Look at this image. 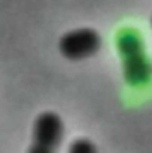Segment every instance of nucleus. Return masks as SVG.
Instances as JSON below:
<instances>
[{
	"instance_id": "1",
	"label": "nucleus",
	"mask_w": 152,
	"mask_h": 153,
	"mask_svg": "<svg viewBox=\"0 0 152 153\" xmlns=\"http://www.w3.org/2000/svg\"><path fill=\"white\" fill-rule=\"evenodd\" d=\"M116 47L123 61L124 77L131 87H143L150 83L151 64L145 53L142 35L135 28H123L116 36Z\"/></svg>"
},
{
	"instance_id": "2",
	"label": "nucleus",
	"mask_w": 152,
	"mask_h": 153,
	"mask_svg": "<svg viewBox=\"0 0 152 153\" xmlns=\"http://www.w3.org/2000/svg\"><path fill=\"white\" fill-rule=\"evenodd\" d=\"M64 134L63 120L52 111L43 112L34 124L32 143L27 153H57Z\"/></svg>"
},
{
	"instance_id": "3",
	"label": "nucleus",
	"mask_w": 152,
	"mask_h": 153,
	"mask_svg": "<svg viewBox=\"0 0 152 153\" xmlns=\"http://www.w3.org/2000/svg\"><path fill=\"white\" fill-rule=\"evenodd\" d=\"M101 48V36L92 28H80L67 32L59 42V51L72 61L91 57Z\"/></svg>"
},
{
	"instance_id": "4",
	"label": "nucleus",
	"mask_w": 152,
	"mask_h": 153,
	"mask_svg": "<svg viewBox=\"0 0 152 153\" xmlns=\"http://www.w3.org/2000/svg\"><path fill=\"white\" fill-rule=\"evenodd\" d=\"M68 153H98V149L91 140L81 137L72 141Z\"/></svg>"
}]
</instances>
